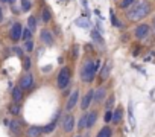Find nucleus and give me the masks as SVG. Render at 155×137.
Here are the masks:
<instances>
[{"label": "nucleus", "mask_w": 155, "mask_h": 137, "mask_svg": "<svg viewBox=\"0 0 155 137\" xmlns=\"http://www.w3.org/2000/svg\"><path fill=\"white\" fill-rule=\"evenodd\" d=\"M151 14L149 0H136L129 8L126 9V18L129 22H140Z\"/></svg>", "instance_id": "obj_1"}, {"label": "nucleus", "mask_w": 155, "mask_h": 137, "mask_svg": "<svg viewBox=\"0 0 155 137\" xmlns=\"http://www.w3.org/2000/svg\"><path fill=\"white\" fill-rule=\"evenodd\" d=\"M100 72V59H87L85 63L82 64L81 67V79L82 82H87V84H90V82L94 81L96 78V75Z\"/></svg>", "instance_id": "obj_2"}, {"label": "nucleus", "mask_w": 155, "mask_h": 137, "mask_svg": "<svg viewBox=\"0 0 155 137\" xmlns=\"http://www.w3.org/2000/svg\"><path fill=\"white\" fill-rule=\"evenodd\" d=\"M72 81V70L69 66H63L61 68H59V73L56 76V87L59 88V90H64V88L69 87Z\"/></svg>", "instance_id": "obj_3"}, {"label": "nucleus", "mask_w": 155, "mask_h": 137, "mask_svg": "<svg viewBox=\"0 0 155 137\" xmlns=\"http://www.w3.org/2000/svg\"><path fill=\"white\" fill-rule=\"evenodd\" d=\"M149 34H151V27L146 23H140L136 29H134V37H136L138 41L146 40L147 37H149Z\"/></svg>", "instance_id": "obj_4"}, {"label": "nucleus", "mask_w": 155, "mask_h": 137, "mask_svg": "<svg viewBox=\"0 0 155 137\" xmlns=\"http://www.w3.org/2000/svg\"><path fill=\"white\" fill-rule=\"evenodd\" d=\"M22 35H23V26L20 24L18 22H15L14 24L11 26V31H9V38L17 43L18 40H22Z\"/></svg>", "instance_id": "obj_5"}, {"label": "nucleus", "mask_w": 155, "mask_h": 137, "mask_svg": "<svg viewBox=\"0 0 155 137\" xmlns=\"http://www.w3.org/2000/svg\"><path fill=\"white\" fill-rule=\"evenodd\" d=\"M18 85L23 88V90H31L33 87V76L31 72H24V75L18 81Z\"/></svg>", "instance_id": "obj_6"}, {"label": "nucleus", "mask_w": 155, "mask_h": 137, "mask_svg": "<svg viewBox=\"0 0 155 137\" xmlns=\"http://www.w3.org/2000/svg\"><path fill=\"white\" fill-rule=\"evenodd\" d=\"M78 99H79V90L76 88L75 92H73L70 96H69V99H67V102H65V111L67 113H70L73 108L76 107V104H78Z\"/></svg>", "instance_id": "obj_7"}, {"label": "nucleus", "mask_w": 155, "mask_h": 137, "mask_svg": "<svg viewBox=\"0 0 155 137\" xmlns=\"http://www.w3.org/2000/svg\"><path fill=\"white\" fill-rule=\"evenodd\" d=\"M93 99H94V90L90 88V90L82 96V99H81V110L84 111V110L90 108V104L93 102Z\"/></svg>", "instance_id": "obj_8"}, {"label": "nucleus", "mask_w": 155, "mask_h": 137, "mask_svg": "<svg viewBox=\"0 0 155 137\" xmlns=\"http://www.w3.org/2000/svg\"><path fill=\"white\" fill-rule=\"evenodd\" d=\"M40 40H41V43L46 44V46H53V43H55V37H53V34L49 29H43L41 31V34H40Z\"/></svg>", "instance_id": "obj_9"}, {"label": "nucleus", "mask_w": 155, "mask_h": 137, "mask_svg": "<svg viewBox=\"0 0 155 137\" xmlns=\"http://www.w3.org/2000/svg\"><path fill=\"white\" fill-rule=\"evenodd\" d=\"M106 94H108V90H106L105 85L97 87L96 90H94V99H93V102H94V104H100V102L106 98Z\"/></svg>", "instance_id": "obj_10"}, {"label": "nucleus", "mask_w": 155, "mask_h": 137, "mask_svg": "<svg viewBox=\"0 0 155 137\" xmlns=\"http://www.w3.org/2000/svg\"><path fill=\"white\" fill-rule=\"evenodd\" d=\"M73 128H75V117H73V114H67L65 117L63 119V129L64 133H72Z\"/></svg>", "instance_id": "obj_11"}, {"label": "nucleus", "mask_w": 155, "mask_h": 137, "mask_svg": "<svg viewBox=\"0 0 155 137\" xmlns=\"http://www.w3.org/2000/svg\"><path fill=\"white\" fill-rule=\"evenodd\" d=\"M22 128H23V122L18 120V119H11L9 122V131L15 136H20L22 134Z\"/></svg>", "instance_id": "obj_12"}, {"label": "nucleus", "mask_w": 155, "mask_h": 137, "mask_svg": "<svg viewBox=\"0 0 155 137\" xmlns=\"http://www.w3.org/2000/svg\"><path fill=\"white\" fill-rule=\"evenodd\" d=\"M59 116H61V111H58V113H56V116L52 119V122H50V123H47L46 127H43V134H50V133L55 131V128H56V123H58Z\"/></svg>", "instance_id": "obj_13"}, {"label": "nucleus", "mask_w": 155, "mask_h": 137, "mask_svg": "<svg viewBox=\"0 0 155 137\" xmlns=\"http://www.w3.org/2000/svg\"><path fill=\"white\" fill-rule=\"evenodd\" d=\"M23 92H24V90H23L20 85H15L14 88H12V92H11L12 102H22V101H23V96H24Z\"/></svg>", "instance_id": "obj_14"}, {"label": "nucleus", "mask_w": 155, "mask_h": 137, "mask_svg": "<svg viewBox=\"0 0 155 137\" xmlns=\"http://www.w3.org/2000/svg\"><path fill=\"white\" fill-rule=\"evenodd\" d=\"M41 134H43V127L38 125H31L26 129V137H40Z\"/></svg>", "instance_id": "obj_15"}, {"label": "nucleus", "mask_w": 155, "mask_h": 137, "mask_svg": "<svg viewBox=\"0 0 155 137\" xmlns=\"http://www.w3.org/2000/svg\"><path fill=\"white\" fill-rule=\"evenodd\" d=\"M90 35H91V40L96 44H99V46H104L105 44V40H104V37H102V34H100L99 29H91Z\"/></svg>", "instance_id": "obj_16"}, {"label": "nucleus", "mask_w": 155, "mask_h": 137, "mask_svg": "<svg viewBox=\"0 0 155 137\" xmlns=\"http://www.w3.org/2000/svg\"><path fill=\"white\" fill-rule=\"evenodd\" d=\"M122 117H123V110H122V107H117V108L113 111V120H111V123H114V125H119V123L122 122Z\"/></svg>", "instance_id": "obj_17"}, {"label": "nucleus", "mask_w": 155, "mask_h": 137, "mask_svg": "<svg viewBox=\"0 0 155 137\" xmlns=\"http://www.w3.org/2000/svg\"><path fill=\"white\" fill-rule=\"evenodd\" d=\"M96 120H97V111L96 110L87 113V128H91L94 123H96Z\"/></svg>", "instance_id": "obj_18"}, {"label": "nucleus", "mask_w": 155, "mask_h": 137, "mask_svg": "<svg viewBox=\"0 0 155 137\" xmlns=\"http://www.w3.org/2000/svg\"><path fill=\"white\" fill-rule=\"evenodd\" d=\"M75 24H76L78 27H84V29H88V27L91 26L90 20H88V17H79V18H76Z\"/></svg>", "instance_id": "obj_19"}, {"label": "nucleus", "mask_w": 155, "mask_h": 137, "mask_svg": "<svg viewBox=\"0 0 155 137\" xmlns=\"http://www.w3.org/2000/svg\"><path fill=\"white\" fill-rule=\"evenodd\" d=\"M8 111H9L12 116H18L20 111H22V105H20V102H14V104H9Z\"/></svg>", "instance_id": "obj_20"}, {"label": "nucleus", "mask_w": 155, "mask_h": 137, "mask_svg": "<svg viewBox=\"0 0 155 137\" xmlns=\"http://www.w3.org/2000/svg\"><path fill=\"white\" fill-rule=\"evenodd\" d=\"M96 137H113V128L108 127V125H105V127L96 134Z\"/></svg>", "instance_id": "obj_21"}, {"label": "nucleus", "mask_w": 155, "mask_h": 137, "mask_svg": "<svg viewBox=\"0 0 155 137\" xmlns=\"http://www.w3.org/2000/svg\"><path fill=\"white\" fill-rule=\"evenodd\" d=\"M110 70H111V64L106 63L102 68H100V81H105L106 78L110 76Z\"/></svg>", "instance_id": "obj_22"}, {"label": "nucleus", "mask_w": 155, "mask_h": 137, "mask_svg": "<svg viewBox=\"0 0 155 137\" xmlns=\"http://www.w3.org/2000/svg\"><path fill=\"white\" fill-rule=\"evenodd\" d=\"M41 22L43 23H50L52 22V12L49 8H43V12H41Z\"/></svg>", "instance_id": "obj_23"}, {"label": "nucleus", "mask_w": 155, "mask_h": 137, "mask_svg": "<svg viewBox=\"0 0 155 137\" xmlns=\"http://www.w3.org/2000/svg\"><path fill=\"white\" fill-rule=\"evenodd\" d=\"M128 119H129V125L136 128V119H134V111H132V102L128 104Z\"/></svg>", "instance_id": "obj_24"}, {"label": "nucleus", "mask_w": 155, "mask_h": 137, "mask_svg": "<svg viewBox=\"0 0 155 137\" xmlns=\"http://www.w3.org/2000/svg\"><path fill=\"white\" fill-rule=\"evenodd\" d=\"M87 128V113H84L82 116L79 117V122H78V129L79 131H84Z\"/></svg>", "instance_id": "obj_25"}, {"label": "nucleus", "mask_w": 155, "mask_h": 137, "mask_svg": "<svg viewBox=\"0 0 155 137\" xmlns=\"http://www.w3.org/2000/svg\"><path fill=\"white\" fill-rule=\"evenodd\" d=\"M23 49H24V52H28V53L33 52V49H35V44H33V41H32V40L24 41V44H23Z\"/></svg>", "instance_id": "obj_26"}, {"label": "nucleus", "mask_w": 155, "mask_h": 137, "mask_svg": "<svg viewBox=\"0 0 155 137\" xmlns=\"http://www.w3.org/2000/svg\"><path fill=\"white\" fill-rule=\"evenodd\" d=\"M28 27H29L32 32L37 31V18L33 17V15H31V17L28 18Z\"/></svg>", "instance_id": "obj_27"}, {"label": "nucleus", "mask_w": 155, "mask_h": 137, "mask_svg": "<svg viewBox=\"0 0 155 137\" xmlns=\"http://www.w3.org/2000/svg\"><path fill=\"white\" fill-rule=\"evenodd\" d=\"M22 59H23V70H24V72H29V70H31V66H32L31 58H29V57H23Z\"/></svg>", "instance_id": "obj_28"}, {"label": "nucleus", "mask_w": 155, "mask_h": 137, "mask_svg": "<svg viewBox=\"0 0 155 137\" xmlns=\"http://www.w3.org/2000/svg\"><path fill=\"white\" fill-rule=\"evenodd\" d=\"M114 101H116L114 94H110V98L106 99V102H105V110H113L114 108Z\"/></svg>", "instance_id": "obj_29"}, {"label": "nucleus", "mask_w": 155, "mask_h": 137, "mask_svg": "<svg viewBox=\"0 0 155 137\" xmlns=\"http://www.w3.org/2000/svg\"><path fill=\"white\" fill-rule=\"evenodd\" d=\"M134 2H136V0H120V3H119V6H120V9H128V8H129V6L134 3Z\"/></svg>", "instance_id": "obj_30"}, {"label": "nucleus", "mask_w": 155, "mask_h": 137, "mask_svg": "<svg viewBox=\"0 0 155 137\" xmlns=\"http://www.w3.org/2000/svg\"><path fill=\"white\" fill-rule=\"evenodd\" d=\"M32 31L29 29V27H24L23 29V35H22V38H23V41H28V40H32Z\"/></svg>", "instance_id": "obj_31"}, {"label": "nucleus", "mask_w": 155, "mask_h": 137, "mask_svg": "<svg viewBox=\"0 0 155 137\" xmlns=\"http://www.w3.org/2000/svg\"><path fill=\"white\" fill-rule=\"evenodd\" d=\"M31 8H32V2H31V0H22V11L23 12L31 11Z\"/></svg>", "instance_id": "obj_32"}, {"label": "nucleus", "mask_w": 155, "mask_h": 137, "mask_svg": "<svg viewBox=\"0 0 155 137\" xmlns=\"http://www.w3.org/2000/svg\"><path fill=\"white\" fill-rule=\"evenodd\" d=\"M72 55H73V59H78V58H79V44H73V47H72Z\"/></svg>", "instance_id": "obj_33"}, {"label": "nucleus", "mask_w": 155, "mask_h": 137, "mask_svg": "<svg viewBox=\"0 0 155 137\" xmlns=\"http://www.w3.org/2000/svg\"><path fill=\"white\" fill-rule=\"evenodd\" d=\"M104 120H105V123H110L113 120V111H111V110H106V111H105Z\"/></svg>", "instance_id": "obj_34"}, {"label": "nucleus", "mask_w": 155, "mask_h": 137, "mask_svg": "<svg viewBox=\"0 0 155 137\" xmlns=\"http://www.w3.org/2000/svg\"><path fill=\"white\" fill-rule=\"evenodd\" d=\"M111 20H113V24L116 26V27H122V23L119 22V18L114 15V12H113V11H111Z\"/></svg>", "instance_id": "obj_35"}, {"label": "nucleus", "mask_w": 155, "mask_h": 137, "mask_svg": "<svg viewBox=\"0 0 155 137\" xmlns=\"http://www.w3.org/2000/svg\"><path fill=\"white\" fill-rule=\"evenodd\" d=\"M23 50H24V49H22V47H18V46L14 47V53L17 55L18 58H23V57H24V55H23Z\"/></svg>", "instance_id": "obj_36"}, {"label": "nucleus", "mask_w": 155, "mask_h": 137, "mask_svg": "<svg viewBox=\"0 0 155 137\" xmlns=\"http://www.w3.org/2000/svg\"><path fill=\"white\" fill-rule=\"evenodd\" d=\"M3 22V9H2V6H0V23Z\"/></svg>", "instance_id": "obj_37"}, {"label": "nucleus", "mask_w": 155, "mask_h": 137, "mask_svg": "<svg viewBox=\"0 0 155 137\" xmlns=\"http://www.w3.org/2000/svg\"><path fill=\"white\" fill-rule=\"evenodd\" d=\"M58 63H59V64H63V63H64V58H63V57H59V58H58Z\"/></svg>", "instance_id": "obj_38"}, {"label": "nucleus", "mask_w": 155, "mask_h": 137, "mask_svg": "<svg viewBox=\"0 0 155 137\" xmlns=\"http://www.w3.org/2000/svg\"><path fill=\"white\" fill-rule=\"evenodd\" d=\"M6 2H8L9 5H14V3H15V0H6Z\"/></svg>", "instance_id": "obj_39"}, {"label": "nucleus", "mask_w": 155, "mask_h": 137, "mask_svg": "<svg viewBox=\"0 0 155 137\" xmlns=\"http://www.w3.org/2000/svg\"><path fill=\"white\" fill-rule=\"evenodd\" d=\"M152 24H154V27H155V15H154V18H152Z\"/></svg>", "instance_id": "obj_40"}, {"label": "nucleus", "mask_w": 155, "mask_h": 137, "mask_svg": "<svg viewBox=\"0 0 155 137\" xmlns=\"http://www.w3.org/2000/svg\"><path fill=\"white\" fill-rule=\"evenodd\" d=\"M0 2H3V3H8V2H6V0H0Z\"/></svg>", "instance_id": "obj_41"}, {"label": "nucleus", "mask_w": 155, "mask_h": 137, "mask_svg": "<svg viewBox=\"0 0 155 137\" xmlns=\"http://www.w3.org/2000/svg\"><path fill=\"white\" fill-rule=\"evenodd\" d=\"M76 137H82V136H81V134H78V136H76Z\"/></svg>", "instance_id": "obj_42"}]
</instances>
